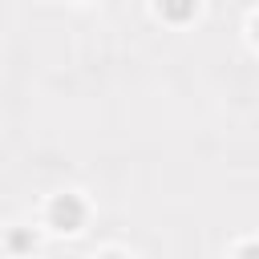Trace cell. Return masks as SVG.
<instances>
[{
    "label": "cell",
    "mask_w": 259,
    "mask_h": 259,
    "mask_svg": "<svg viewBox=\"0 0 259 259\" xmlns=\"http://www.w3.org/2000/svg\"><path fill=\"white\" fill-rule=\"evenodd\" d=\"M101 259H125V255H117V251H109V255H101Z\"/></svg>",
    "instance_id": "6"
},
{
    "label": "cell",
    "mask_w": 259,
    "mask_h": 259,
    "mask_svg": "<svg viewBox=\"0 0 259 259\" xmlns=\"http://www.w3.org/2000/svg\"><path fill=\"white\" fill-rule=\"evenodd\" d=\"M85 219H89V206H85L81 194H57L49 202V227L61 231V235H77L85 227Z\"/></svg>",
    "instance_id": "1"
},
{
    "label": "cell",
    "mask_w": 259,
    "mask_h": 259,
    "mask_svg": "<svg viewBox=\"0 0 259 259\" xmlns=\"http://www.w3.org/2000/svg\"><path fill=\"white\" fill-rule=\"evenodd\" d=\"M8 247H12V251H28V247H36V235H28V231H12V235H8Z\"/></svg>",
    "instance_id": "2"
},
{
    "label": "cell",
    "mask_w": 259,
    "mask_h": 259,
    "mask_svg": "<svg viewBox=\"0 0 259 259\" xmlns=\"http://www.w3.org/2000/svg\"><path fill=\"white\" fill-rule=\"evenodd\" d=\"M162 16H174V20H182V16H194V4H182V8H158Z\"/></svg>",
    "instance_id": "3"
},
{
    "label": "cell",
    "mask_w": 259,
    "mask_h": 259,
    "mask_svg": "<svg viewBox=\"0 0 259 259\" xmlns=\"http://www.w3.org/2000/svg\"><path fill=\"white\" fill-rule=\"evenodd\" d=\"M251 32H255V45H259V16H255V24H251Z\"/></svg>",
    "instance_id": "5"
},
{
    "label": "cell",
    "mask_w": 259,
    "mask_h": 259,
    "mask_svg": "<svg viewBox=\"0 0 259 259\" xmlns=\"http://www.w3.org/2000/svg\"><path fill=\"white\" fill-rule=\"evenodd\" d=\"M235 259H259V243H243V247L235 251Z\"/></svg>",
    "instance_id": "4"
}]
</instances>
